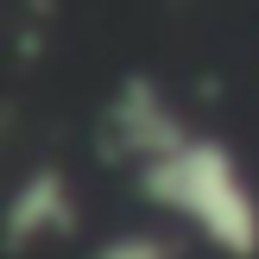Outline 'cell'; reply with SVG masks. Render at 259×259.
I'll list each match as a JSON object with an SVG mask.
<instances>
[{
	"instance_id": "6da1fadb",
	"label": "cell",
	"mask_w": 259,
	"mask_h": 259,
	"mask_svg": "<svg viewBox=\"0 0 259 259\" xmlns=\"http://www.w3.org/2000/svg\"><path fill=\"white\" fill-rule=\"evenodd\" d=\"M133 190L177 240L222 259H259V184L228 139L184 126L158 158L133 164Z\"/></svg>"
},
{
	"instance_id": "7a4b0ae2",
	"label": "cell",
	"mask_w": 259,
	"mask_h": 259,
	"mask_svg": "<svg viewBox=\"0 0 259 259\" xmlns=\"http://www.w3.org/2000/svg\"><path fill=\"white\" fill-rule=\"evenodd\" d=\"M76 228H82V202H76L70 177H63L57 164L25 171L19 184L7 190V202H0V253L63 247V240H76Z\"/></svg>"
},
{
	"instance_id": "3957f363",
	"label": "cell",
	"mask_w": 259,
	"mask_h": 259,
	"mask_svg": "<svg viewBox=\"0 0 259 259\" xmlns=\"http://www.w3.org/2000/svg\"><path fill=\"white\" fill-rule=\"evenodd\" d=\"M184 126H190V120L171 108V95H164L152 76H126V82L114 89L108 114H101V152H108V158H120L126 171H133V164L158 158V152L171 146Z\"/></svg>"
},
{
	"instance_id": "277c9868",
	"label": "cell",
	"mask_w": 259,
	"mask_h": 259,
	"mask_svg": "<svg viewBox=\"0 0 259 259\" xmlns=\"http://www.w3.org/2000/svg\"><path fill=\"white\" fill-rule=\"evenodd\" d=\"M82 259H190V240H177L164 222H152V228H120V234L95 240Z\"/></svg>"
}]
</instances>
